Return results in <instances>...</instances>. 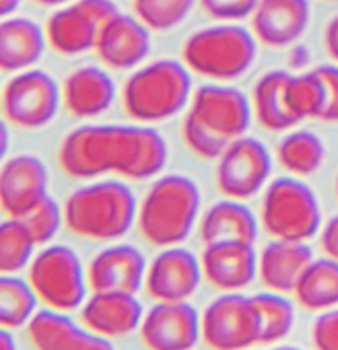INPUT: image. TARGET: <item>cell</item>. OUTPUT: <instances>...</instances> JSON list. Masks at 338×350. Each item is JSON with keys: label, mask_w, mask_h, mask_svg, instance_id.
<instances>
[{"label": "cell", "mask_w": 338, "mask_h": 350, "mask_svg": "<svg viewBox=\"0 0 338 350\" xmlns=\"http://www.w3.org/2000/svg\"><path fill=\"white\" fill-rule=\"evenodd\" d=\"M165 138L146 124H89L68 132L58 150L62 171L77 180L118 173L148 180L165 167Z\"/></svg>", "instance_id": "cell-1"}, {"label": "cell", "mask_w": 338, "mask_h": 350, "mask_svg": "<svg viewBox=\"0 0 338 350\" xmlns=\"http://www.w3.org/2000/svg\"><path fill=\"white\" fill-rule=\"evenodd\" d=\"M250 122L252 105L239 89L205 85L192 95L182 136L196 157L219 159L235 138L246 136Z\"/></svg>", "instance_id": "cell-2"}, {"label": "cell", "mask_w": 338, "mask_h": 350, "mask_svg": "<svg viewBox=\"0 0 338 350\" xmlns=\"http://www.w3.org/2000/svg\"><path fill=\"white\" fill-rule=\"evenodd\" d=\"M200 213L198 186L180 173L163 175L138 204V231L155 247L180 245L192 233Z\"/></svg>", "instance_id": "cell-3"}, {"label": "cell", "mask_w": 338, "mask_h": 350, "mask_svg": "<svg viewBox=\"0 0 338 350\" xmlns=\"http://www.w3.org/2000/svg\"><path fill=\"white\" fill-rule=\"evenodd\" d=\"M138 217L136 196L128 184L107 180L75 190L64 202V225L79 237L116 241Z\"/></svg>", "instance_id": "cell-4"}, {"label": "cell", "mask_w": 338, "mask_h": 350, "mask_svg": "<svg viewBox=\"0 0 338 350\" xmlns=\"http://www.w3.org/2000/svg\"><path fill=\"white\" fill-rule=\"evenodd\" d=\"M192 101V79L188 66L178 60H157L128 77L122 89L126 113L153 124L174 118Z\"/></svg>", "instance_id": "cell-5"}, {"label": "cell", "mask_w": 338, "mask_h": 350, "mask_svg": "<svg viewBox=\"0 0 338 350\" xmlns=\"http://www.w3.org/2000/svg\"><path fill=\"white\" fill-rule=\"evenodd\" d=\"M188 70L213 79L235 81L246 75L256 60V40L233 23H221L192 33L182 48Z\"/></svg>", "instance_id": "cell-6"}, {"label": "cell", "mask_w": 338, "mask_h": 350, "mask_svg": "<svg viewBox=\"0 0 338 350\" xmlns=\"http://www.w3.org/2000/svg\"><path fill=\"white\" fill-rule=\"evenodd\" d=\"M260 223L272 239H311L322 227V213L315 192L297 178L274 180L264 192Z\"/></svg>", "instance_id": "cell-7"}, {"label": "cell", "mask_w": 338, "mask_h": 350, "mask_svg": "<svg viewBox=\"0 0 338 350\" xmlns=\"http://www.w3.org/2000/svg\"><path fill=\"white\" fill-rule=\"evenodd\" d=\"M40 301L58 311H75L87 301V272L68 245H48L29 264V278Z\"/></svg>", "instance_id": "cell-8"}, {"label": "cell", "mask_w": 338, "mask_h": 350, "mask_svg": "<svg viewBox=\"0 0 338 350\" xmlns=\"http://www.w3.org/2000/svg\"><path fill=\"white\" fill-rule=\"evenodd\" d=\"M260 336L258 309L239 291L219 295L203 311V342L211 350H248L260 344Z\"/></svg>", "instance_id": "cell-9"}, {"label": "cell", "mask_w": 338, "mask_h": 350, "mask_svg": "<svg viewBox=\"0 0 338 350\" xmlns=\"http://www.w3.org/2000/svg\"><path fill=\"white\" fill-rule=\"evenodd\" d=\"M112 0H77L58 9L46 23L48 44L60 56H81L95 50L99 31L118 15Z\"/></svg>", "instance_id": "cell-10"}, {"label": "cell", "mask_w": 338, "mask_h": 350, "mask_svg": "<svg viewBox=\"0 0 338 350\" xmlns=\"http://www.w3.org/2000/svg\"><path fill=\"white\" fill-rule=\"evenodd\" d=\"M62 87L44 70L27 68L17 72L3 91V113L21 128H42L50 124L60 107Z\"/></svg>", "instance_id": "cell-11"}, {"label": "cell", "mask_w": 338, "mask_h": 350, "mask_svg": "<svg viewBox=\"0 0 338 350\" xmlns=\"http://www.w3.org/2000/svg\"><path fill=\"white\" fill-rule=\"evenodd\" d=\"M272 171L268 148L252 136L235 138L219 157L215 180L223 196L233 200H248L256 196Z\"/></svg>", "instance_id": "cell-12"}, {"label": "cell", "mask_w": 338, "mask_h": 350, "mask_svg": "<svg viewBox=\"0 0 338 350\" xmlns=\"http://www.w3.org/2000/svg\"><path fill=\"white\" fill-rule=\"evenodd\" d=\"M138 329L146 350H192L203 338V315L188 301H155Z\"/></svg>", "instance_id": "cell-13"}, {"label": "cell", "mask_w": 338, "mask_h": 350, "mask_svg": "<svg viewBox=\"0 0 338 350\" xmlns=\"http://www.w3.org/2000/svg\"><path fill=\"white\" fill-rule=\"evenodd\" d=\"M200 260L180 245L163 247L146 268L144 288L153 301H188L203 280Z\"/></svg>", "instance_id": "cell-14"}, {"label": "cell", "mask_w": 338, "mask_h": 350, "mask_svg": "<svg viewBox=\"0 0 338 350\" xmlns=\"http://www.w3.org/2000/svg\"><path fill=\"white\" fill-rule=\"evenodd\" d=\"M48 198V167L36 154L11 157L0 171V204L11 219H23Z\"/></svg>", "instance_id": "cell-15"}, {"label": "cell", "mask_w": 338, "mask_h": 350, "mask_svg": "<svg viewBox=\"0 0 338 350\" xmlns=\"http://www.w3.org/2000/svg\"><path fill=\"white\" fill-rule=\"evenodd\" d=\"M203 274L211 286L223 293L246 288L258 276V254L254 243L246 241H219L205 245Z\"/></svg>", "instance_id": "cell-16"}, {"label": "cell", "mask_w": 338, "mask_h": 350, "mask_svg": "<svg viewBox=\"0 0 338 350\" xmlns=\"http://www.w3.org/2000/svg\"><path fill=\"white\" fill-rule=\"evenodd\" d=\"M146 268L148 266L144 262V256L134 245H109L95 254L87 266L89 291H122L136 295L144 284Z\"/></svg>", "instance_id": "cell-17"}, {"label": "cell", "mask_w": 338, "mask_h": 350, "mask_svg": "<svg viewBox=\"0 0 338 350\" xmlns=\"http://www.w3.org/2000/svg\"><path fill=\"white\" fill-rule=\"evenodd\" d=\"M95 52L107 68H134L151 52V29L138 17L118 13L99 31Z\"/></svg>", "instance_id": "cell-18"}, {"label": "cell", "mask_w": 338, "mask_h": 350, "mask_svg": "<svg viewBox=\"0 0 338 350\" xmlns=\"http://www.w3.org/2000/svg\"><path fill=\"white\" fill-rule=\"evenodd\" d=\"M142 303L134 293L103 291L91 293L81 307V323L105 338H122L140 327Z\"/></svg>", "instance_id": "cell-19"}, {"label": "cell", "mask_w": 338, "mask_h": 350, "mask_svg": "<svg viewBox=\"0 0 338 350\" xmlns=\"http://www.w3.org/2000/svg\"><path fill=\"white\" fill-rule=\"evenodd\" d=\"M309 15L307 0H258L252 13L254 38L270 48L291 46L307 29Z\"/></svg>", "instance_id": "cell-20"}, {"label": "cell", "mask_w": 338, "mask_h": 350, "mask_svg": "<svg viewBox=\"0 0 338 350\" xmlns=\"http://www.w3.org/2000/svg\"><path fill=\"white\" fill-rule=\"evenodd\" d=\"M313 254L305 241H270L258 256V276L268 291L293 293Z\"/></svg>", "instance_id": "cell-21"}, {"label": "cell", "mask_w": 338, "mask_h": 350, "mask_svg": "<svg viewBox=\"0 0 338 350\" xmlns=\"http://www.w3.org/2000/svg\"><path fill=\"white\" fill-rule=\"evenodd\" d=\"M116 83L97 66H83L62 83V103L75 118H95L112 107Z\"/></svg>", "instance_id": "cell-22"}, {"label": "cell", "mask_w": 338, "mask_h": 350, "mask_svg": "<svg viewBox=\"0 0 338 350\" xmlns=\"http://www.w3.org/2000/svg\"><path fill=\"white\" fill-rule=\"evenodd\" d=\"M46 31L27 17H13L0 25V66L5 72H21L44 56Z\"/></svg>", "instance_id": "cell-23"}, {"label": "cell", "mask_w": 338, "mask_h": 350, "mask_svg": "<svg viewBox=\"0 0 338 350\" xmlns=\"http://www.w3.org/2000/svg\"><path fill=\"white\" fill-rule=\"evenodd\" d=\"M200 239L205 245L219 241H246L256 243L258 221L242 200H221L213 204L200 223Z\"/></svg>", "instance_id": "cell-24"}, {"label": "cell", "mask_w": 338, "mask_h": 350, "mask_svg": "<svg viewBox=\"0 0 338 350\" xmlns=\"http://www.w3.org/2000/svg\"><path fill=\"white\" fill-rule=\"evenodd\" d=\"M91 329L77 323L68 311L52 307L36 311L27 323V336L36 350H81Z\"/></svg>", "instance_id": "cell-25"}, {"label": "cell", "mask_w": 338, "mask_h": 350, "mask_svg": "<svg viewBox=\"0 0 338 350\" xmlns=\"http://www.w3.org/2000/svg\"><path fill=\"white\" fill-rule=\"evenodd\" d=\"M287 81L289 72L285 70H270L262 75L254 87L252 107L256 120L272 132H285L299 124L295 113L289 109L287 103Z\"/></svg>", "instance_id": "cell-26"}, {"label": "cell", "mask_w": 338, "mask_h": 350, "mask_svg": "<svg viewBox=\"0 0 338 350\" xmlns=\"http://www.w3.org/2000/svg\"><path fill=\"white\" fill-rule=\"evenodd\" d=\"M293 295L305 311L322 313L338 307V262L328 256L313 258L303 270Z\"/></svg>", "instance_id": "cell-27"}, {"label": "cell", "mask_w": 338, "mask_h": 350, "mask_svg": "<svg viewBox=\"0 0 338 350\" xmlns=\"http://www.w3.org/2000/svg\"><path fill=\"white\" fill-rule=\"evenodd\" d=\"M324 142L309 130H295L276 146L278 163L297 178H307L315 173L324 163Z\"/></svg>", "instance_id": "cell-28"}, {"label": "cell", "mask_w": 338, "mask_h": 350, "mask_svg": "<svg viewBox=\"0 0 338 350\" xmlns=\"http://www.w3.org/2000/svg\"><path fill=\"white\" fill-rule=\"evenodd\" d=\"M38 293L29 280L15 274H3L0 278V323L9 329L27 325L38 311Z\"/></svg>", "instance_id": "cell-29"}, {"label": "cell", "mask_w": 338, "mask_h": 350, "mask_svg": "<svg viewBox=\"0 0 338 350\" xmlns=\"http://www.w3.org/2000/svg\"><path fill=\"white\" fill-rule=\"evenodd\" d=\"M252 301L258 309L260 325H262L260 344H276L285 340L295 323V307L285 297V293H274V291L256 293L252 295Z\"/></svg>", "instance_id": "cell-30"}, {"label": "cell", "mask_w": 338, "mask_h": 350, "mask_svg": "<svg viewBox=\"0 0 338 350\" xmlns=\"http://www.w3.org/2000/svg\"><path fill=\"white\" fill-rule=\"evenodd\" d=\"M36 239L21 219L3 221L0 225V270L3 274H17L34 262Z\"/></svg>", "instance_id": "cell-31"}, {"label": "cell", "mask_w": 338, "mask_h": 350, "mask_svg": "<svg viewBox=\"0 0 338 350\" xmlns=\"http://www.w3.org/2000/svg\"><path fill=\"white\" fill-rule=\"evenodd\" d=\"M287 103L299 122L309 120V118H315V120L322 118L324 85H322V79L315 72V68L309 72H303V75H289Z\"/></svg>", "instance_id": "cell-32"}, {"label": "cell", "mask_w": 338, "mask_h": 350, "mask_svg": "<svg viewBox=\"0 0 338 350\" xmlns=\"http://www.w3.org/2000/svg\"><path fill=\"white\" fill-rule=\"evenodd\" d=\"M194 7V0H134L136 17L153 31L180 25Z\"/></svg>", "instance_id": "cell-33"}, {"label": "cell", "mask_w": 338, "mask_h": 350, "mask_svg": "<svg viewBox=\"0 0 338 350\" xmlns=\"http://www.w3.org/2000/svg\"><path fill=\"white\" fill-rule=\"evenodd\" d=\"M21 221L27 225V229L34 235L36 243L46 245L60 231V225L64 221V208H60L58 202L52 196H48L31 213H27Z\"/></svg>", "instance_id": "cell-34"}, {"label": "cell", "mask_w": 338, "mask_h": 350, "mask_svg": "<svg viewBox=\"0 0 338 350\" xmlns=\"http://www.w3.org/2000/svg\"><path fill=\"white\" fill-rule=\"evenodd\" d=\"M200 5L213 19L233 23L250 17L258 7V0H200Z\"/></svg>", "instance_id": "cell-35"}, {"label": "cell", "mask_w": 338, "mask_h": 350, "mask_svg": "<svg viewBox=\"0 0 338 350\" xmlns=\"http://www.w3.org/2000/svg\"><path fill=\"white\" fill-rule=\"evenodd\" d=\"M315 350H338V307L322 311L311 325Z\"/></svg>", "instance_id": "cell-36"}, {"label": "cell", "mask_w": 338, "mask_h": 350, "mask_svg": "<svg viewBox=\"0 0 338 350\" xmlns=\"http://www.w3.org/2000/svg\"><path fill=\"white\" fill-rule=\"evenodd\" d=\"M315 72L322 79L324 85V111L322 122H338V66L324 64L317 66Z\"/></svg>", "instance_id": "cell-37"}, {"label": "cell", "mask_w": 338, "mask_h": 350, "mask_svg": "<svg viewBox=\"0 0 338 350\" xmlns=\"http://www.w3.org/2000/svg\"><path fill=\"white\" fill-rule=\"evenodd\" d=\"M320 247L322 252L338 262V215L332 217L320 231Z\"/></svg>", "instance_id": "cell-38"}, {"label": "cell", "mask_w": 338, "mask_h": 350, "mask_svg": "<svg viewBox=\"0 0 338 350\" xmlns=\"http://www.w3.org/2000/svg\"><path fill=\"white\" fill-rule=\"evenodd\" d=\"M324 46H326V52L328 56L338 62V15L332 17L326 25V31H324Z\"/></svg>", "instance_id": "cell-39"}, {"label": "cell", "mask_w": 338, "mask_h": 350, "mask_svg": "<svg viewBox=\"0 0 338 350\" xmlns=\"http://www.w3.org/2000/svg\"><path fill=\"white\" fill-rule=\"evenodd\" d=\"M81 350H116V346H114L112 338H105L101 334L91 332L89 338H87V342H85V346Z\"/></svg>", "instance_id": "cell-40"}, {"label": "cell", "mask_w": 338, "mask_h": 350, "mask_svg": "<svg viewBox=\"0 0 338 350\" xmlns=\"http://www.w3.org/2000/svg\"><path fill=\"white\" fill-rule=\"evenodd\" d=\"M0 350H17V340L13 336V329L3 327V332H0Z\"/></svg>", "instance_id": "cell-41"}, {"label": "cell", "mask_w": 338, "mask_h": 350, "mask_svg": "<svg viewBox=\"0 0 338 350\" xmlns=\"http://www.w3.org/2000/svg\"><path fill=\"white\" fill-rule=\"evenodd\" d=\"M19 7H21V0H0V15L5 19V17L13 15Z\"/></svg>", "instance_id": "cell-42"}, {"label": "cell", "mask_w": 338, "mask_h": 350, "mask_svg": "<svg viewBox=\"0 0 338 350\" xmlns=\"http://www.w3.org/2000/svg\"><path fill=\"white\" fill-rule=\"evenodd\" d=\"M38 5H44V7H60L64 3H70V0H36Z\"/></svg>", "instance_id": "cell-43"}, {"label": "cell", "mask_w": 338, "mask_h": 350, "mask_svg": "<svg viewBox=\"0 0 338 350\" xmlns=\"http://www.w3.org/2000/svg\"><path fill=\"white\" fill-rule=\"evenodd\" d=\"M270 350H303V348H297V346H274Z\"/></svg>", "instance_id": "cell-44"}, {"label": "cell", "mask_w": 338, "mask_h": 350, "mask_svg": "<svg viewBox=\"0 0 338 350\" xmlns=\"http://www.w3.org/2000/svg\"><path fill=\"white\" fill-rule=\"evenodd\" d=\"M336 196H338V178H336Z\"/></svg>", "instance_id": "cell-45"}]
</instances>
